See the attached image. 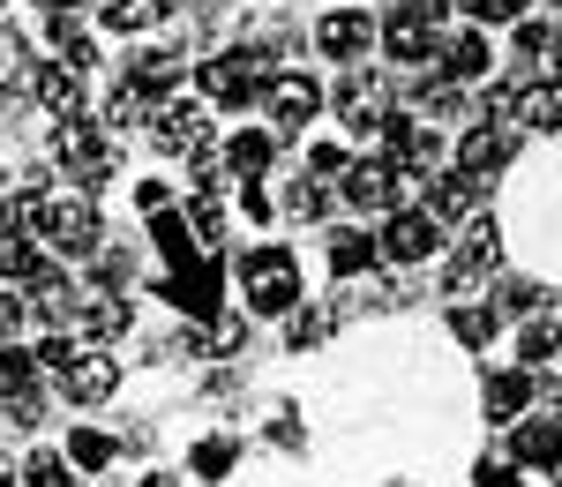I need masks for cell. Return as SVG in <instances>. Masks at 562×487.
I'll use <instances>...</instances> for the list:
<instances>
[{
  "label": "cell",
  "instance_id": "obj_52",
  "mask_svg": "<svg viewBox=\"0 0 562 487\" xmlns=\"http://www.w3.org/2000/svg\"><path fill=\"white\" fill-rule=\"evenodd\" d=\"M555 360H562V346H555Z\"/></svg>",
  "mask_w": 562,
  "mask_h": 487
},
{
  "label": "cell",
  "instance_id": "obj_29",
  "mask_svg": "<svg viewBox=\"0 0 562 487\" xmlns=\"http://www.w3.org/2000/svg\"><path fill=\"white\" fill-rule=\"evenodd\" d=\"M375 256H383V248H375L368 233H330V270H338V278H360Z\"/></svg>",
  "mask_w": 562,
  "mask_h": 487
},
{
  "label": "cell",
  "instance_id": "obj_21",
  "mask_svg": "<svg viewBox=\"0 0 562 487\" xmlns=\"http://www.w3.org/2000/svg\"><path fill=\"white\" fill-rule=\"evenodd\" d=\"M338 113H346L352 135H375V128H383V90H375V76H360V68H352L346 90H338Z\"/></svg>",
  "mask_w": 562,
  "mask_h": 487
},
{
  "label": "cell",
  "instance_id": "obj_11",
  "mask_svg": "<svg viewBox=\"0 0 562 487\" xmlns=\"http://www.w3.org/2000/svg\"><path fill=\"white\" fill-rule=\"evenodd\" d=\"M375 248H383V263H428L435 248H442V218L435 211H390Z\"/></svg>",
  "mask_w": 562,
  "mask_h": 487
},
{
  "label": "cell",
  "instance_id": "obj_31",
  "mask_svg": "<svg viewBox=\"0 0 562 487\" xmlns=\"http://www.w3.org/2000/svg\"><path fill=\"white\" fill-rule=\"evenodd\" d=\"M23 487H76V457H68V450H38V457L23 465Z\"/></svg>",
  "mask_w": 562,
  "mask_h": 487
},
{
  "label": "cell",
  "instance_id": "obj_1",
  "mask_svg": "<svg viewBox=\"0 0 562 487\" xmlns=\"http://www.w3.org/2000/svg\"><path fill=\"white\" fill-rule=\"evenodd\" d=\"M233 285H240L248 315H293V308H301V263H293L285 240H256V248H240Z\"/></svg>",
  "mask_w": 562,
  "mask_h": 487
},
{
  "label": "cell",
  "instance_id": "obj_19",
  "mask_svg": "<svg viewBox=\"0 0 562 487\" xmlns=\"http://www.w3.org/2000/svg\"><path fill=\"white\" fill-rule=\"evenodd\" d=\"M525 405H532V375H518V367H510V375H487V383H480V412H487L495 428H518Z\"/></svg>",
  "mask_w": 562,
  "mask_h": 487
},
{
  "label": "cell",
  "instance_id": "obj_27",
  "mask_svg": "<svg viewBox=\"0 0 562 487\" xmlns=\"http://www.w3.org/2000/svg\"><path fill=\"white\" fill-rule=\"evenodd\" d=\"M270 150H278V143H270L262 128H248V135H233V143H225V166H233L240 180H256V173H270Z\"/></svg>",
  "mask_w": 562,
  "mask_h": 487
},
{
  "label": "cell",
  "instance_id": "obj_9",
  "mask_svg": "<svg viewBox=\"0 0 562 487\" xmlns=\"http://www.w3.org/2000/svg\"><path fill=\"white\" fill-rule=\"evenodd\" d=\"M53 158H60V173L76 180V188H105L113 180V150L90 135V121H60L53 128Z\"/></svg>",
  "mask_w": 562,
  "mask_h": 487
},
{
  "label": "cell",
  "instance_id": "obj_12",
  "mask_svg": "<svg viewBox=\"0 0 562 487\" xmlns=\"http://www.w3.org/2000/svg\"><path fill=\"white\" fill-rule=\"evenodd\" d=\"M262 105H270V121H278V128H307V121L323 113V83L301 76V68H285V76H270Z\"/></svg>",
  "mask_w": 562,
  "mask_h": 487
},
{
  "label": "cell",
  "instance_id": "obj_45",
  "mask_svg": "<svg viewBox=\"0 0 562 487\" xmlns=\"http://www.w3.org/2000/svg\"><path fill=\"white\" fill-rule=\"evenodd\" d=\"M285 203H293V218H323V188H293V195H285Z\"/></svg>",
  "mask_w": 562,
  "mask_h": 487
},
{
  "label": "cell",
  "instance_id": "obj_3",
  "mask_svg": "<svg viewBox=\"0 0 562 487\" xmlns=\"http://www.w3.org/2000/svg\"><path fill=\"white\" fill-rule=\"evenodd\" d=\"M442 15H450V0H405L397 15H383V53L390 60H405V68H435V31H442Z\"/></svg>",
  "mask_w": 562,
  "mask_h": 487
},
{
  "label": "cell",
  "instance_id": "obj_17",
  "mask_svg": "<svg viewBox=\"0 0 562 487\" xmlns=\"http://www.w3.org/2000/svg\"><path fill=\"white\" fill-rule=\"evenodd\" d=\"M435 68H442V76H450V83H480V76H487V68H495V45H487V31H458V38L442 45V53H435Z\"/></svg>",
  "mask_w": 562,
  "mask_h": 487
},
{
  "label": "cell",
  "instance_id": "obj_44",
  "mask_svg": "<svg viewBox=\"0 0 562 487\" xmlns=\"http://www.w3.org/2000/svg\"><path fill=\"white\" fill-rule=\"evenodd\" d=\"M503 308H510V315H532V308H540V293H532L525 278H510V285H503Z\"/></svg>",
  "mask_w": 562,
  "mask_h": 487
},
{
  "label": "cell",
  "instance_id": "obj_7",
  "mask_svg": "<svg viewBox=\"0 0 562 487\" xmlns=\"http://www.w3.org/2000/svg\"><path fill=\"white\" fill-rule=\"evenodd\" d=\"M150 143H158L166 158H195V150H211V113H203V98H158V113H150Z\"/></svg>",
  "mask_w": 562,
  "mask_h": 487
},
{
  "label": "cell",
  "instance_id": "obj_50",
  "mask_svg": "<svg viewBox=\"0 0 562 487\" xmlns=\"http://www.w3.org/2000/svg\"><path fill=\"white\" fill-rule=\"evenodd\" d=\"M0 60H8V53H0ZM0 83H8V68H0Z\"/></svg>",
  "mask_w": 562,
  "mask_h": 487
},
{
  "label": "cell",
  "instance_id": "obj_40",
  "mask_svg": "<svg viewBox=\"0 0 562 487\" xmlns=\"http://www.w3.org/2000/svg\"><path fill=\"white\" fill-rule=\"evenodd\" d=\"M143 23H150L143 0H113V8H105V31H143Z\"/></svg>",
  "mask_w": 562,
  "mask_h": 487
},
{
  "label": "cell",
  "instance_id": "obj_49",
  "mask_svg": "<svg viewBox=\"0 0 562 487\" xmlns=\"http://www.w3.org/2000/svg\"><path fill=\"white\" fill-rule=\"evenodd\" d=\"M555 68H562V38H555Z\"/></svg>",
  "mask_w": 562,
  "mask_h": 487
},
{
  "label": "cell",
  "instance_id": "obj_47",
  "mask_svg": "<svg viewBox=\"0 0 562 487\" xmlns=\"http://www.w3.org/2000/svg\"><path fill=\"white\" fill-rule=\"evenodd\" d=\"M23 480V465H8V450H0V487H15Z\"/></svg>",
  "mask_w": 562,
  "mask_h": 487
},
{
  "label": "cell",
  "instance_id": "obj_28",
  "mask_svg": "<svg viewBox=\"0 0 562 487\" xmlns=\"http://www.w3.org/2000/svg\"><path fill=\"white\" fill-rule=\"evenodd\" d=\"M68 457H76V473H105V465L121 457V443L98 435V428H68Z\"/></svg>",
  "mask_w": 562,
  "mask_h": 487
},
{
  "label": "cell",
  "instance_id": "obj_53",
  "mask_svg": "<svg viewBox=\"0 0 562 487\" xmlns=\"http://www.w3.org/2000/svg\"><path fill=\"white\" fill-rule=\"evenodd\" d=\"M555 8H562V0H555Z\"/></svg>",
  "mask_w": 562,
  "mask_h": 487
},
{
  "label": "cell",
  "instance_id": "obj_51",
  "mask_svg": "<svg viewBox=\"0 0 562 487\" xmlns=\"http://www.w3.org/2000/svg\"><path fill=\"white\" fill-rule=\"evenodd\" d=\"M38 8H60V0H38Z\"/></svg>",
  "mask_w": 562,
  "mask_h": 487
},
{
  "label": "cell",
  "instance_id": "obj_26",
  "mask_svg": "<svg viewBox=\"0 0 562 487\" xmlns=\"http://www.w3.org/2000/svg\"><path fill=\"white\" fill-rule=\"evenodd\" d=\"M0 278H8V285H38L45 278V256L23 233H0Z\"/></svg>",
  "mask_w": 562,
  "mask_h": 487
},
{
  "label": "cell",
  "instance_id": "obj_2",
  "mask_svg": "<svg viewBox=\"0 0 562 487\" xmlns=\"http://www.w3.org/2000/svg\"><path fill=\"white\" fill-rule=\"evenodd\" d=\"M38 240L53 256H98V211H90V188L76 195H38Z\"/></svg>",
  "mask_w": 562,
  "mask_h": 487
},
{
  "label": "cell",
  "instance_id": "obj_13",
  "mask_svg": "<svg viewBox=\"0 0 562 487\" xmlns=\"http://www.w3.org/2000/svg\"><path fill=\"white\" fill-rule=\"evenodd\" d=\"M397 188H405V180H397V166H390V158H352V173H346V203L352 211H397Z\"/></svg>",
  "mask_w": 562,
  "mask_h": 487
},
{
  "label": "cell",
  "instance_id": "obj_41",
  "mask_svg": "<svg viewBox=\"0 0 562 487\" xmlns=\"http://www.w3.org/2000/svg\"><path fill=\"white\" fill-rule=\"evenodd\" d=\"M285 338H293V346H323V338H330V315H293V330H285Z\"/></svg>",
  "mask_w": 562,
  "mask_h": 487
},
{
  "label": "cell",
  "instance_id": "obj_10",
  "mask_svg": "<svg viewBox=\"0 0 562 487\" xmlns=\"http://www.w3.org/2000/svg\"><path fill=\"white\" fill-rule=\"evenodd\" d=\"M383 38V23H375V15H368V8H330V15H323V23H315V53H323V60H368V45Z\"/></svg>",
  "mask_w": 562,
  "mask_h": 487
},
{
  "label": "cell",
  "instance_id": "obj_20",
  "mask_svg": "<svg viewBox=\"0 0 562 487\" xmlns=\"http://www.w3.org/2000/svg\"><path fill=\"white\" fill-rule=\"evenodd\" d=\"M503 166H510V135L503 128H465L458 135V173L487 180V173H503Z\"/></svg>",
  "mask_w": 562,
  "mask_h": 487
},
{
  "label": "cell",
  "instance_id": "obj_8",
  "mask_svg": "<svg viewBox=\"0 0 562 487\" xmlns=\"http://www.w3.org/2000/svg\"><path fill=\"white\" fill-rule=\"evenodd\" d=\"M495 263H503V225H495V218H473V233H465V248L450 256V270H442V293H450V301H465V293H480Z\"/></svg>",
  "mask_w": 562,
  "mask_h": 487
},
{
  "label": "cell",
  "instance_id": "obj_4",
  "mask_svg": "<svg viewBox=\"0 0 562 487\" xmlns=\"http://www.w3.org/2000/svg\"><path fill=\"white\" fill-rule=\"evenodd\" d=\"M195 83H203V98H211V105H248V98H262V90H270V60H262V53H248V45H240V53H211Z\"/></svg>",
  "mask_w": 562,
  "mask_h": 487
},
{
  "label": "cell",
  "instance_id": "obj_14",
  "mask_svg": "<svg viewBox=\"0 0 562 487\" xmlns=\"http://www.w3.org/2000/svg\"><path fill=\"white\" fill-rule=\"evenodd\" d=\"M510 457H518L525 473H562V412L518 420V428H510Z\"/></svg>",
  "mask_w": 562,
  "mask_h": 487
},
{
  "label": "cell",
  "instance_id": "obj_22",
  "mask_svg": "<svg viewBox=\"0 0 562 487\" xmlns=\"http://www.w3.org/2000/svg\"><path fill=\"white\" fill-rule=\"evenodd\" d=\"M128 330V301H113V293H83L76 301V338L98 346V338H121Z\"/></svg>",
  "mask_w": 562,
  "mask_h": 487
},
{
  "label": "cell",
  "instance_id": "obj_18",
  "mask_svg": "<svg viewBox=\"0 0 562 487\" xmlns=\"http://www.w3.org/2000/svg\"><path fill=\"white\" fill-rule=\"evenodd\" d=\"M38 105L53 113V121H83V68H68V60H53V68H38Z\"/></svg>",
  "mask_w": 562,
  "mask_h": 487
},
{
  "label": "cell",
  "instance_id": "obj_35",
  "mask_svg": "<svg viewBox=\"0 0 562 487\" xmlns=\"http://www.w3.org/2000/svg\"><path fill=\"white\" fill-rule=\"evenodd\" d=\"M518 60L548 68V60H555V31H540V23H518Z\"/></svg>",
  "mask_w": 562,
  "mask_h": 487
},
{
  "label": "cell",
  "instance_id": "obj_37",
  "mask_svg": "<svg viewBox=\"0 0 562 487\" xmlns=\"http://www.w3.org/2000/svg\"><path fill=\"white\" fill-rule=\"evenodd\" d=\"M555 346H562V330H555V322H525V338H518V353H525V360H548Z\"/></svg>",
  "mask_w": 562,
  "mask_h": 487
},
{
  "label": "cell",
  "instance_id": "obj_16",
  "mask_svg": "<svg viewBox=\"0 0 562 487\" xmlns=\"http://www.w3.org/2000/svg\"><path fill=\"white\" fill-rule=\"evenodd\" d=\"M487 105H495V113H510V121H525V128H540V135H555V128H562V90H548V83L495 90Z\"/></svg>",
  "mask_w": 562,
  "mask_h": 487
},
{
  "label": "cell",
  "instance_id": "obj_36",
  "mask_svg": "<svg viewBox=\"0 0 562 487\" xmlns=\"http://www.w3.org/2000/svg\"><path fill=\"white\" fill-rule=\"evenodd\" d=\"M307 173H323V180H346V173H352L346 143H315V150H307Z\"/></svg>",
  "mask_w": 562,
  "mask_h": 487
},
{
  "label": "cell",
  "instance_id": "obj_54",
  "mask_svg": "<svg viewBox=\"0 0 562 487\" xmlns=\"http://www.w3.org/2000/svg\"><path fill=\"white\" fill-rule=\"evenodd\" d=\"M555 487H562V480H555Z\"/></svg>",
  "mask_w": 562,
  "mask_h": 487
},
{
  "label": "cell",
  "instance_id": "obj_39",
  "mask_svg": "<svg viewBox=\"0 0 562 487\" xmlns=\"http://www.w3.org/2000/svg\"><path fill=\"white\" fill-rule=\"evenodd\" d=\"M8 420H15V428H38L45 398H38V390H8Z\"/></svg>",
  "mask_w": 562,
  "mask_h": 487
},
{
  "label": "cell",
  "instance_id": "obj_25",
  "mask_svg": "<svg viewBox=\"0 0 562 487\" xmlns=\"http://www.w3.org/2000/svg\"><path fill=\"white\" fill-rule=\"evenodd\" d=\"M173 76H180V53H166V45H143V53H128V83H135V90H150V98H158Z\"/></svg>",
  "mask_w": 562,
  "mask_h": 487
},
{
  "label": "cell",
  "instance_id": "obj_34",
  "mask_svg": "<svg viewBox=\"0 0 562 487\" xmlns=\"http://www.w3.org/2000/svg\"><path fill=\"white\" fill-rule=\"evenodd\" d=\"M465 15H473L480 31H495V23H525V0H458Z\"/></svg>",
  "mask_w": 562,
  "mask_h": 487
},
{
  "label": "cell",
  "instance_id": "obj_6",
  "mask_svg": "<svg viewBox=\"0 0 562 487\" xmlns=\"http://www.w3.org/2000/svg\"><path fill=\"white\" fill-rule=\"evenodd\" d=\"M53 383H60L68 405H105L113 390H121V360L105 353V346H76V353L53 367Z\"/></svg>",
  "mask_w": 562,
  "mask_h": 487
},
{
  "label": "cell",
  "instance_id": "obj_43",
  "mask_svg": "<svg viewBox=\"0 0 562 487\" xmlns=\"http://www.w3.org/2000/svg\"><path fill=\"white\" fill-rule=\"evenodd\" d=\"M135 203L158 218V211H173V195H166V180H135Z\"/></svg>",
  "mask_w": 562,
  "mask_h": 487
},
{
  "label": "cell",
  "instance_id": "obj_33",
  "mask_svg": "<svg viewBox=\"0 0 562 487\" xmlns=\"http://www.w3.org/2000/svg\"><path fill=\"white\" fill-rule=\"evenodd\" d=\"M31 375H38V360L8 338V346H0V398H8V390H31Z\"/></svg>",
  "mask_w": 562,
  "mask_h": 487
},
{
  "label": "cell",
  "instance_id": "obj_42",
  "mask_svg": "<svg viewBox=\"0 0 562 487\" xmlns=\"http://www.w3.org/2000/svg\"><path fill=\"white\" fill-rule=\"evenodd\" d=\"M420 105H428V113H442V121H458V113H465V98H458L450 83H435L428 98H420Z\"/></svg>",
  "mask_w": 562,
  "mask_h": 487
},
{
  "label": "cell",
  "instance_id": "obj_30",
  "mask_svg": "<svg viewBox=\"0 0 562 487\" xmlns=\"http://www.w3.org/2000/svg\"><path fill=\"white\" fill-rule=\"evenodd\" d=\"M150 113H158V98H150V90H135V83H121L113 98H105V121H113V128H143Z\"/></svg>",
  "mask_w": 562,
  "mask_h": 487
},
{
  "label": "cell",
  "instance_id": "obj_5",
  "mask_svg": "<svg viewBox=\"0 0 562 487\" xmlns=\"http://www.w3.org/2000/svg\"><path fill=\"white\" fill-rule=\"evenodd\" d=\"M383 158L397 166V180H435V166H442V143H435L428 121H405V113H383Z\"/></svg>",
  "mask_w": 562,
  "mask_h": 487
},
{
  "label": "cell",
  "instance_id": "obj_23",
  "mask_svg": "<svg viewBox=\"0 0 562 487\" xmlns=\"http://www.w3.org/2000/svg\"><path fill=\"white\" fill-rule=\"evenodd\" d=\"M428 211L442 225H450V218H473V211H480V180L473 173H435L428 180Z\"/></svg>",
  "mask_w": 562,
  "mask_h": 487
},
{
  "label": "cell",
  "instance_id": "obj_46",
  "mask_svg": "<svg viewBox=\"0 0 562 487\" xmlns=\"http://www.w3.org/2000/svg\"><path fill=\"white\" fill-rule=\"evenodd\" d=\"M23 308H31V301H15V293H0V346L15 338V322H23Z\"/></svg>",
  "mask_w": 562,
  "mask_h": 487
},
{
  "label": "cell",
  "instance_id": "obj_48",
  "mask_svg": "<svg viewBox=\"0 0 562 487\" xmlns=\"http://www.w3.org/2000/svg\"><path fill=\"white\" fill-rule=\"evenodd\" d=\"M135 487H173V473H143V480H135Z\"/></svg>",
  "mask_w": 562,
  "mask_h": 487
},
{
  "label": "cell",
  "instance_id": "obj_24",
  "mask_svg": "<svg viewBox=\"0 0 562 487\" xmlns=\"http://www.w3.org/2000/svg\"><path fill=\"white\" fill-rule=\"evenodd\" d=\"M495 330H503V315H495V308H473V301H458V308H450V338H458L465 353H487V346H495Z\"/></svg>",
  "mask_w": 562,
  "mask_h": 487
},
{
  "label": "cell",
  "instance_id": "obj_38",
  "mask_svg": "<svg viewBox=\"0 0 562 487\" xmlns=\"http://www.w3.org/2000/svg\"><path fill=\"white\" fill-rule=\"evenodd\" d=\"M473 487H518V457H480Z\"/></svg>",
  "mask_w": 562,
  "mask_h": 487
},
{
  "label": "cell",
  "instance_id": "obj_32",
  "mask_svg": "<svg viewBox=\"0 0 562 487\" xmlns=\"http://www.w3.org/2000/svg\"><path fill=\"white\" fill-rule=\"evenodd\" d=\"M233 457H240V450H233V435H203L188 465H195V480H225V473H233Z\"/></svg>",
  "mask_w": 562,
  "mask_h": 487
},
{
  "label": "cell",
  "instance_id": "obj_15",
  "mask_svg": "<svg viewBox=\"0 0 562 487\" xmlns=\"http://www.w3.org/2000/svg\"><path fill=\"white\" fill-rule=\"evenodd\" d=\"M166 301H173L180 315H195V322H211V315H217V263H211V256L180 263L173 278H166Z\"/></svg>",
  "mask_w": 562,
  "mask_h": 487
}]
</instances>
